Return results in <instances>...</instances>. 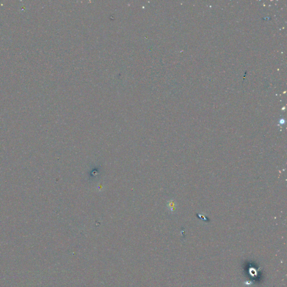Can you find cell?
Here are the masks:
<instances>
[{"mask_svg":"<svg viewBox=\"0 0 287 287\" xmlns=\"http://www.w3.org/2000/svg\"><path fill=\"white\" fill-rule=\"evenodd\" d=\"M167 206L168 209L171 212H174L176 210V204L173 200L169 201L167 204Z\"/></svg>","mask_w":287,"mask_h":287,"instance_id":"cell-1","label":"cell"}]
</instances>
